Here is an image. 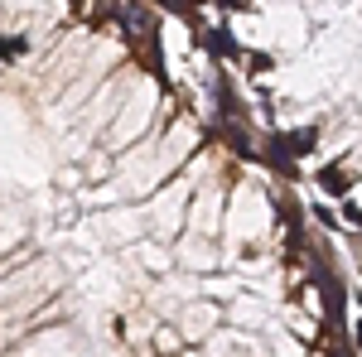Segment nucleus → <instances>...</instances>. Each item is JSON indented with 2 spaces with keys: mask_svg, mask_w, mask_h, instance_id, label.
Instances as JSON below:
<instances>
[{
  "mask_svg": "<svg viewBox=\"0 0 362 357\" xmlns=\"http://www.w3.org/2000/svg\"><path fill=\"white\" fill-rule=\"evenodd\" d=\"M10 357H83V353H78V343H73L68 329H44V333H34L29 343H20Z\"/></svg>",
  "mask_w": 362,
  "mask_h": 357,
  "instance_id": "nucleus-2",
  "label": "nucleus"
},
{
  "mask_svg": "<svg viewBox=\"0 0 362 357\" xmlns=\"http://www.w3.org/2000/svg\"><path fill=\"white\" fill-rule=\"evenodd\" d=\"M218 213H223V193H194V203H189V227H194L198 237L203 232H213L218 227Z\"/></svg>",
  "mask_w": 362,
  "mask_h": 357,
  "instance_id": "nucleus-3",
  "label": "nucleus"
},
{
  "mask_svg": "<svg viewBox=\"0 0 362 357\" xmlns=\"http://www.w3.org/2000/svg\"><path fill=\"white\" fill-rule=\"evenodd\" d=\"M179 261H184L189 271H213V266H218V251L208 247V242H198V232H194V242H184Z\"/></svg>",
  "mask_w": 362,
  "mask_h": 357,
  "instance_id": "nucleus-5",
  "label": "nucleus"
},
{
  "mask_svg": "<svg viewBox=\"0 0 362 357\" xmlns=\"http://www.w3.org/2000/svg\"><path fill=\"white\" fill-rule=\"evenodd\" d=\"M155 348H160V353H179V348H184V338H179L174 329H160V338H155Z\"/></svg>",
  "mask_w": 362,
  "mask_h": 357,
  "instance_id": "nucleus-8",
  "label": "nucleus"
},
{
  "mask_svg": "<svg viewBox=\"0 0 362 357\" xmlns=\"http://www.w3.org/2000/svg\"><path fill=\"white\" fill-rule=\"evenodd\" d=\"M237 319H242V324H261V319H266V309H261V304H237Z\"/></svg>",
  "mask_w": 362,
  "mask_h": 357,
  "instance_id": "nucleus-9",
  "label": "nucleus"
},
{
  "mask_svg": "<svg viewBox=\"0 0 362 357\" xmlns=\"http://www.w3.org/2000/svg\"><path fill=\"white\" fill-rule=\"evenodd\" d=\"M140 261H145L150 271H169V266H174V256H169L165 247H155V242H145V247H140Z\"/></svg>",
  "mask_w": 362,
  "mask_h": 357,
  "instance_id": "nucleus-6",
  "label": "nucleus"
},
{
  "mask_svg": "<svg viewBox=\"0 0 362 357\" xmlns=\"http://www.w3.org/2000/svg\"><path fill=\"white\" fill-rule=\"evenodd\" d=\"M309 145H314V131H295V136H290V150H295V155H305Z\"/></svg>",
  "mask_w": 362,
  "mask_h": 357,
  "instance_id": "nucleus-10",
  "label": "nucleus"
},
{
  "mask_svg": "<svg viewBox=\"0 0 362 357\" xmlns=\"http://www.w3.org/2000/svg\"><path fill=\"white\" fill-rule=\"evenodd\" d=\"M165 116H169V102H160V97H155V87H145L136 102L126 97V102H121V111H116V121L107 126L102 150H107L112 160H116V155H126V150H131L140 136L160 131V121H165Z\"/></svg>",
  "mask_w": 362,
  "mask_h": 357,
  "instance_id": "nucleus-1",
  "label": "nucleus"
},
{
  "mask_svg": "<svg viewBox=\"0 0 362 357\" xmlns=\"http://www.w3.org/2000/svg\"><path fill=\"white\" fill-rule=\"evenodd\" d=\"M319 184H324L329 193H343V189H348V174L334 165V169H324V174H319Z\"/></svg>",
  "mask_w": 362,
  "mask_h": 357,
  "instance_id": "nucleus-7",
  "label": "nucleus"
},
{
  "mask_svg": "<svg viewBox=\"0 0 362 357\" xmlns=\"http://www.w3.org/2000/svg\"><path fill=\"white\" fill-rule=\"evenodd\" d=\"M213 324H218V309H213V304H189V314H184V324H179V329H184V338H208V329H213Z\"/></svg>",
  "mask_w": 362,
  "mask_h": 357,
  "instance_id": "nucleus-4",
  "label": "nucleus"
}]
</instances>
